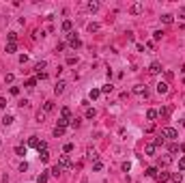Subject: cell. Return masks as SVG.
<instances>
[{"label":"cell","instance_id":"c3c4849f","mask_svg":"<svg viewBox=\"0 0 185 183\" xmlns=\"http://www.w3.org/2000/svg\"><path fill=\"white\" fill-rule=\"evenodd\" d=\"M0 144H2V142H0Z\"/></svg>","mask_w":185,"mask_h":183},{"label":"cell","instance_id":"277c9868","mask_svg":"<svg viewBox=\"0 0 185 183\" xmlns=\"http://www.w3.org/2000/svg\"><path fill=\"white\" fill-rule=\"evenodd\" d=\"M69 45H71L73 50H78V48H82V41L78 39L76 35H69Z\"/></svg>","mask_w":185,"mask_h":183},{"label":"cell","instance_id":"b9f144b4","mask_svg":"<svg viewBox=\"0 0 185 183\" xmlns=\"http://www.w3.org/2000/svg\"><path fill=\"white\" fill-rule=\"evenodd\" d=\"M179 170H185V155L179 159Z\"/></svg>","mask_w":185,"mask_h":183},{"label":"cell","instance_id":"484cf974","mask_svg":"<svg viewBox=\"0 0 185 183\" xmlns=\"http://www.w3.org/2000/svg\"><path fill=\"white\" fill-rule=\"evenodd\" d=\"M54 110V101H45V106H43V112L48 114V112H52Z\"/></svg>","mask_w":185,"mask_h":183},{"label":"cell","instance_id":"4fadbf2b","mask_svg":"<svg viewBox=\"0 0 185 183\" xmlns=\"http://www.w3.org/2000/svg\"><path fill=\"white\" fill-rule=\"evenodd\" d=\"M157 93L166 95V93H168V84H166V82H159V84H157Z\"/></svg>","mask_w":185,"mask_h":183},{"label":"cell","instance_id":"1f68e13d","mask_svg":"<svg viewBox=\"0 0 185 183\" xmlns=\"http://www.w3.org/2000/svg\"><path fill=\"white\" fill-rule=\"evenodd\" d=\"M15 153L24 157V155H26V146H22V144H20V146H15Z\"/></svg>","mask_w":185,"mask_h":183},{"label":"cell","instance_id":"d6986e66","mask_svg":"<svg viewBox=\"0 0 185 183\" xmlns=\"http://www.w3.org/2000/svg\"><path fill=\"white\" fill-rule=\"evenodd\" d=\"M170 179H172L174 183H181V181H183V172H172Z\"/></svg>","mask_w":185,"mask_h":183},{"label":"cell","instance_id":"e0dca14e","mask_svg":"<svg viewBox=\"0 0 185 183\" xmlns=\"http://www.w3.org/2000/svg\"><path fill=\"white\" fill-rule=\"evenodd\" d=\"M93 170H95V172L104 170V162H101V159H95V162H93Z\"/></svg>","mask_w":185,"mask_h":183},{"label":"cell","instance_id":"603a6c76","mask_svg":"<svg viewBox=\"0 0 185 183\" xmlns=\"http://www.w3.org/2000/svg\"><path fill=\"white\" fill-rule=\"evenodd\" d=\"M99 95H101V88H90V93H88L90 99H97Z\"/></svg>","mask_w":185,"mask_h":183},{"label":"cell","instance_id":"3957f363","mask_svg":"<svg viewBox=\"0 0 185 183\" xmlns=\"http://www.w3.org/2000/svg\"><path fill=\"white\" fill-rule=\"evenodd\" d=\"M170 162H172L170 155H164V157L157 159V166H159V168H166V166H170Z\"/></svg>","mask_w":185,"mask_h":183},{"label":"cell","instance_id":"cb8c5ba5","mask_svg":"<svg viewBox=\"0 0 185 183\" xmlns=\"http://www.w3.org/2000/svg\"><path fill=\"white\" fill-rule=\"evenodd\" d=\"M24 86H26V88H35V86H37V78H28Z\"/></svg>","mask_w":185,"mask_h":183},{"label":"cell","instance_id":"52a82bcc","mask_svg":"<svg viewBox=\"0 0 185 183\" xmlns=\"http://www.w3.org/2000/svg\"><path fill=\"white\" fill-rule=\"evenodd\" d=\"M134 15H140L142 11H144V7H142V2H136V4H131V9H129Z\"/></svg>","mask_w":185,"mask_h":183},{"label":"cell","instance_id":"e575fe53","mask_svg":"<svg viewBox=\"0 0 185 183\" xmlns=\"http://www.w3.org/2000/svg\"><path fill=\"white\" fill-rule=\"evenodd\" d=\"M162 37H164V32H162V30H155V32H153V39H155V41H159Z\"/></svg>","mask_w":185,"mask_h":183},{"label":"cell","instance_id":"8d00e7d4","mask_svg":"<svg viewBox=\"0 0 185 183\" xmlns=\"http://www.w3.org/2000/svg\"><path fill=\"white\" fill-rule=\"evenodd\" d=\"M62 151H65V153H71V151H73V144H71V142H67V144L62 146Z\"/></svg>","mask_w":185,"mask_h":183},{"label":"cell","instance_id":"60d3db41","mask_svg":"<svg viewBox=\"0 0 185 183\" xmlns=\"http://www.w3.org/2000/svg\"><path fill=\"white\" fill-rule=\"evenodd\" d=\"M86 155H88V159H97V153H95V151H90V149L86 151Z\"/></svg>","mask_w":185,"mask_h":183},{"label":"cell","instance_id":"8fae6325","mask_svg":"<svg viewBox=\"0 0 185 183\" xmlns=\"http://www.w3.org/2000/svg\"><path fill=\"white\" fill-rule=\"evenodd\" d=\"M65 86H67L65 82H56V86H54V93H56V95H62V93H65Z\"/></svg>","mask_w":185,"mask_h":183},{"label":"cell","instance_id":"ee69618b","mask_svg":"<svg viewBox=\"0 0 185 183\" xmlns=\"http://www.w3.org/2000/svg\"><path fill=\"white\" fill-rule=\"evenodd\" d=\"M179 20H185V7L179 9Z\"/></svg>","mask_w":185,"mask_h":183},{"label":"cell","instance_id":"9a60e30c","mask_svg":"<svg viewBox=\"0 0 185 183\" xmlns=\"http://www.w3.org/2000/svg\"><path fill=\"white\" fill-rule=\"evenodd\" d=\"M157 116H159V112H157V110H153V108L146 110V118H149V121H155Z\"/></svg>","mask_w":185,"mask_h":183},{"label":"cell","instance_id":"d4e9b609","mask_svg":"<svg viewBox=\"0 0 185 183\" xmlns=\"http://www.w3.org/2000/svg\"><path fill=\"white\" fill-rule=\"evenodd\" d=\"M39 138H37V136H30V140H28V146H35V149H37V146H39Z\"/></svg>","mask_w":185,"mask_h":183},{"label":"cell","instance_id":"ba28073f","mask_svg":"<svg viewBox=\"0 0 185 183\" xmlns=\"http://www.w3.org/2000/svg\"><path fill=\"white\" fill-rule=\"evenodd\" d=\"M134 93H136V95H144V97H146V95H149V90H146V86H142V84H136V86H134Z\"/></svg>","mask_w":185,"mask_h":183},{"label":"cell","instance_id":"5bb4252c","mask_svg":"<svg viewBox=\"0 0 185 183\" xmlns=\"http://www.w3.org/2000/svg\"><path fill=\"white\" fill-rule=\"evenodd\" d=\"M45 67H48V62H45V60L37 62V65H35V71H37V76H39V73H43V69H45Z\"/></svg>","mask_w":185,"mask_h":183},{"label":"cell","instance_id":"ffe728a7","mask_svg":"<svg viewBox=\"0 0 185 183\" xmlns=\"http://www.w3.org/2000/svg\"><path fill=\"white\" fill-rule=\"evenodd\" d=\"M162 22H164V24H172V22H174V17H172L170 13H164V15H162Z\"/></svg>","mask_w":185,"mask_h":183},{"label":"cell","instance_id":"7a4b0ae2","mask_svg":"<svg viewBox=\"0 0 185 183\" xmlns=\"http://www.w3.org/2000/svg\"><path fill=\"white\" fill-rule=\"evenodd\" d=\"M155 179H157V183H166V181L170 179V172H166V170H157Z\"/></svg>","mask_w":185,"mask_h":183},{"label":"cell","instance_id":"5b68a950","mask_svg":"<svg viewBox=\"0 0 185 183\" xmlns=\"http://www.w3.org/2000/svg\"><path fill=\"white\" fill-rule=\"evenodd\" d=\"M155 151H157L155 142H146L144 144V155H155Z\"/></svg>","mask_w":185,"mask_h":183},{"label":"cell","instance_id":"7c38bea8","mask_svg":"<svg viewBox=\"0 0 185 183\" xmlns=\"http://www.w3.org/2000/svg\"><path fill=\"white\" fill-rule=\"evenodd\" d=\"M48 179H50V170H45V172H41V175L37 177V183H48Z\"/></svg>","mask_w":185,"mask_h":183},{"label":"cell","instance_id":"836d02e7","mask_svg":"<svg viewBox=\"0 0 185 183\" xmlns=\"http://www.w3.org/2000/svg\"><path fill=\"white\" fill-rule=\"evenodd\" d=\"M88 30H90V32H97V30H99V24H95V22L88 24Z\"/></svg>","mask_w":185,"mask_h":183},{"label":"cell","instance_id":"bcb514c9","mask_svg":"<svg viewBox=\"0 0 185 183\" xmlns=\"http://www.w3.org/2000/svg\"><path fill=\"white\" fill-rule=\"evenodd\" d=\"M4 108H7V99L0 97V110H4Z\"/></svg>","mask_w":185,"mask_h":183},{"label":"cell","instance_id":"2e32d148","mask_svg":"<svg viewBox=\"0 0 185 183\" xmlns=\"http://www.w3.org/2000/svg\"><path fill=\"white\" fill-rule=\"evenodd\" d=\"M71 28H73V22L71 20H65L62 22V32H71Z\"/></svg>","mask_w":185,"mask_h":183},{"label":"cell","instance_id":"f35d334b","mask_svg":"<svg viewBox=\"0 0 185 183\" xmlns=\"http://www.w3.org/2000/svg\"><path fill=\"white\" fill-rule=\"evenodd\" d=\"M76 62H78V56H69L67 58V65H76Z\"/></svg>","mask_w":185,"mask_h":183},{"label":"cell","instance_id":"f546056e","mask_svg":"<svg viewBox=\"0 0 185 183\" xmlns=\"http://www.w3.org/2000/svg\"><path fill=\"white\" fill-rule=\"evenodd\" d=\"M43 121H45V112L39 110V112H37V123H43Z\"/></svg>","mask_w":185,"mask_h":183},{"label":"cell","instance_id":"ab89813d","mask_svg":"<svg viewBox=\"0 0 185 183\" xmlns=\"http://www.w3.org/2000/svg\"><path fill=\"white\" fill-rule=\"evenodd\" d=\"M80 123H82L80 118H71V123H69V125H71V127H80Z\"/></svg>","mask_w":185,"mask_h":183},{"label":"cell","instance_id":"44dd1931","mask_svg":"<svg viewBox=\"0 0 185 183\" xmlns=\"http://www.w3.org/2000/svg\"><path fill=\"white\" fill-rule=\"evenodd\" d=\"M13 121H15L13 114H4V116H2V125H11Z\"/></svg>","mask_w":185,"mask_h":183},{"label":"cell","instance_id":"7402d4cb","mask_svg":"<svg viewBox=\"0 0 185 183\" xmlns=\"http://www.w3.org/2000/svg\"><path fill=\"white\" fill-rule=\"evenodd\" d=\"M39 157H41V162H50V151L45 149V151H39Z\"/></svg>","mask_w":185,"mask_h":183},{"label":"cell","instance_id":"d6a6232c","mask_svg":"<svg viewBox=\"0 0 185 183\" xmlns=\"http://www.w3.org/2000/svg\"><path fill=\"white\" fill-rule=\"evenodd\" d=\"M144 175H146V177H155V175H157V168H146Z\"/></svg>","mask_w":185,"mask_h":183},{"label":"cell","instance_id":"f6af8a7d","mask_svg":"<svg viewBox=\"0 0 185 183\" xmlns=\"http://www.w3.org/2000/svg\"><path fill=\"white\" fill-rule=\"evenodd\" d=\"M4 82H9V84H11V82H13V73H7V76H4Z\"/></svg>","mask_w":185,"mask_h":183},{"label":"cell","instance_id":"30bf717a","mask_svg":"<svg viewBox=\"0 0 185 183\" xmlns=\"http://www.w3.org/2000/svg\"><path fill=\"white\" fill-rule=\"evenodd\" d=\"M149 71L153 73V76H157V73H162V65H159V62H151V67H149Z\"/></svg>","mask_w":185,"mask_h":183},{"label":"cell","instance_id":"9c48e42d","mask_svg":"<svg viewBox=\"0 0 185 183\" xmlns=\"http://www.w3.org/2000/svg\"><path fill=\"white\" fill-rule=\"evenodd\" d=\"M60 118H65V121L71 123V118H73V116H71V110H69V108H62V110H60Z\"/></svg>","mask_w":185,"mask_h":183},{"label":"cell","instance_id":"4316f807","mask_svg":"<svg viewBox=\"0 0 185 183\" xmlns=\"http://www.w3.org/2000/svg\"><path fill=\"white\" fill-rule=\"evenodd\" d=\"M86 9H88L90 13H95L97 9H99V2H88V4H86Z\"/></svg>","mask_w":185,"mask_h":183},{"label":"cell","instance_id":"ac0fdd59","mask_svg":"<svg viewBox=\"0 0 185 183\" xmlns=\"http://www.w3.org/2000/svg\"><path fill=\"white\" fill-rule=\"evenodd\" d=\"M4 52H7V54H13V52H17V43H7Z\"/></svg>","mask_w":185,"mask_h":183},{"label":"cell","instance_id":"83f0119b","mask_svg":"<svg viewBox=\"0 0 185 183\" xmlns=\"http://www.w3.org/2000/svg\"><path fill=\"white\" fill-rule=\"evenodd\" d=\"M112 88H114V86L108 82V84H104V86H101V93H106V95H108V93H112Z\"/></svg>","mask_w":185,"mask_h":183},{"label":"cell","instance_id":"f1b7e54d","mask_svg":"<svg viewBox=\"0 0 185 183\" xmlns=\"http://www.w3.org/2000/svg\"><path fill=\"white\" fill-rule=\"evenodd\" d=\"M7 39H9V43H17V32H9Z\"/></svg>","mask_w":185,"mask_h":183},{"label":"cell","instance_id":"4dcf8cb0","mask_svg":"<svg viewBox=\"0 0 185 183\" xmlns=\"http://www.w3.org/2000/svg\"><path fill=\"white\" fill-rule=\"evenodd\" d=\"M60 170H62V168H60L58 164H56V166H54V168L50 170V175H54V177H58V175H60Z\"/></svg>","mask_w":185,"mask_h":183},{"label":"cell","instance_id":"7dc6e473","mask_svg":"<svg viewBox=\"0 0 185 183\" xmlns=\"http://www.w3.org/2000/svg\"><path fill=\"white\" fill-rule=\"evenodd\" d=\"M20 170H22V172H26V170H28V164L22 162V164H20Z\"/></svg>","mask_w":185,"mask_h":183},{"label":"cell","instance_id":"6da1fadb","mask_svg":"<svg viewBox=\"0 0 185 183\" xmlns=\"http://www.w3.org/2000/svg\"><path fill=\"white\" fill-rule=\"evenodd\" d=\"M159 136H164V138H168V140H174V138H179V132L174 129V127H164Z\"/></svg>","mask_w":185,"mask_h":183},{"label":"cell","instance_id":"7bdbcfd3","mask_svg":"<svg viewBox=\"0 0 185 183\" xmlns=\"http://www.w3.org/2000/svg\"><path fill=\"white\" fill-rule=\"evenodd\" d=\"M177 151H179V144L172 142V144H170V153H177Z\"/></svg>","mask_w":185,"mask_h":183},{"label":"cell","instance_id":"d590c367","mask_svg":"<svg viewBox=\"0 0 185 183\" xmlns=\"http://www.w3.org/2000/svg\"><path fill=\"white\" fill-rule=\"evenodd\" d=\"M62 134H65L62 127H54V136H56V138H58V136H62Z\"/></svg>","mask_w":185,"mask_h":183},{"label":"cell","instance_id":"8992f818","mask_svg":"<svg viewBox=\"0 0 185 183\" xmlns=\"http://www.w3.org/2000/svg\"><path fill=\"white\" fill-rule=\"evenodd\" d=\"M58 166H60V168H73V164L69 162V157H67V155H60V162H58Z\"/></svg>","mask_w":185,"mask_h":183},{"label":"cell","instance_id":"74e56055","mask_svg":"<svg viewBox=\"0 0 185 183\" xmlns=\"http://www.w3.org/2000/svg\"><path fill=\"white\" fill-rule=\"evenodd\" d=\"M86 118H95V110L93 108H86Z\"/></svg>","mask_w":185,"mask_h":183}]
</instances>
